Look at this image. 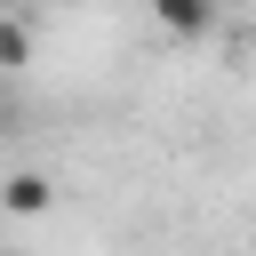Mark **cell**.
<instances>
[{"label": "cell", "instance_id": "7a4b0ae2", "mask_svg": "<svg viewBox=\"0 0 256 256\" xmlns=\"http://www.w3.org/2000/svg\"><path fill=\"white\" fill-rule=\"evenodd\" d=\"M48 200H56V184H48L40 168H16V176L0 184V208H8V216H48Z\"/></svg>", "mask_w": 256, "mask_h": 256}, {"label": "cell", "instance_id": "3957f363", "mask_svg": "<svg viewBox=\"0 0 256 256\" xmlns=\"http://www.w3.org/2000/svg\"><path fill=\"white\" fill-rule=\"evenodd\" d=\"M16 64H32V32L0 16V72H16Z\"/></svg>", "mask_w": 256, "mask_h": 256}, {"label": "cell", "instance_id": "277c9868", "mask_svg": "<svg viewBox=\"0 0 256 256\" xmlns=\"http://www.w3.org/2000/svg\"><path fill=\"white\" fill-rule=\"evenodd\" d=\"M0 256H8V248H0Z\"/></svg>", "mask_w": 256, "mask_h": 256}, {"label": "cell", "instance_id": "6da1fadb", "mask_svg": "<svg viewBox=\"0 0 256 256\" xmlns=\"http://www.w3.org/2000/svg\"><path fill=\"white\" fill-rule=\"evenodd\" d=\"M152 16H160V32H176V40H208V32H216V0H152Z\"/></svg>", "mask_w": 256, "mask_h": 256}]
</instances>
